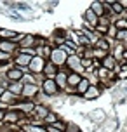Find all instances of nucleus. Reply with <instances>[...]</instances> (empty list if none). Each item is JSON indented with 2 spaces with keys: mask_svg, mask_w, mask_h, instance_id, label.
<instances>
[{
  "mask_svg": "<svg viewBox=\"0 0 127 132\" xmlns=\"http://www.w3.org/2000/svg\"><path fill=\"white\" fill-rule=\"evenodd\" d=\"M58 115H56V113L54 111H49V115H47L45 117V120H44V123H45V125H52L54 122H58Z\"/></svg>",
  "mask_w": 127,
  "mask_h": 132,
  "instance_id": "a211bd4d",
  "label": "nucleus"
},
{
  "mask_svg": "<svg viewBox=\"0 0 127 132\" xmlns=\"http://www.w3.org/2000/svg\"><path fill=\"white\" fill-rule=\"evenodd\" d=\"M47 61L40 56H33L31 61H30V64H28V73H31V75H42L44 73V68H45Z\"/></svg>",
  "mask_w": 127,
  "mask_h": 132,
  "instance_id": "f03ea898",
  "label": "nucleus"
},
{
  "mask_svg": "<svg viewBox=\"0 0 127 132\" xmlns=\"http://www.w3.org/2000/svg\"><path fill=\"white\" fill-rule=\"evenodd\" d=\"M18 47H19V51L33 49V47H35V37H33V35H30V33H25V35H23V38L19 40Z\"/></svg>",
  "mask_w": 127,
  "mask_h": 132,
  "instance_id": "1a4fd4ad",
  "label": "nucleus"
},
{
  "mask_svg": "<svg viewBox=\"0 0 127 132\" xmlns=\"http://www.w3.org/2000/svg\"><path fill=\"white\" fill-rule=\"evenodd\" d=\"M68 70H58V73H56V77H54V82H56V85L59 87V90H63V89H66V80H68Z\"/></svg>",
  "mask_w": 127,
  "mask_h": 132,
  "instance_id": "6e6552de",
  "label": "nucleus"
},
{
  "mask_svg": "<svg viewBox=\"0 0 127 132\" xmlns=\"http://www.w3.org/2000/svg\"><path fill=\"white\" fill-rule=\"evenodd\" d=\"M84 78L82 75H78V73H73V71H70L68 73V80H66V85L70 87V89H77V85L80 84V80Z\"/></svg>",
  "mask_w": 127,
  "mask_h": 132,
  "instance_id": "9d476101",
  "label": "nucleus"
},
{
  "mask_svg": "<svg viewBox=\"0 0 127 132\" xmlns=\"http://www.w3.org/2000/svg\"><path fill=\"white\" fill-rule=\"evenodd\" d=\"M0 111H7V106L4 104V103H2V101H0Z\"/></svg>",
  "mask_w": 127,
  "mask_h": 132,
  "instance_id": "5701e85b",
  "label": "nucleus"
},
{
  "mask_svg": "<svg viewBox=\"0 0 127 132\" xmlns=\"http://www.w3.org/2000/svg\"><path fill=\"white\" fill-rule=\"evenodd\" d=\"M52 127H54V129H58V130H61V132H66L68 123H65V122L58 120V122H54V123H52Z\"/></svg>",
  "mask_w": 127,
  "mask_h": 132,
  "instance_id": "412c9836",
  "label": "nucleus"
},
{
  "mask_svg": "<svg viewBox=\"0 0 127 132\" xmlns=\"http://www.w3.org/2000/svg\"><path fill=\"white\" fill-rule=\"evenodd\" d=\"M66 59H68V54L61 47H52V52L49 56V63L51 64H54L56 68H61V66L66 64Z\"/></svg>",
  "mask_w": 127,
  "mask_h": 132,
  "instance_id": "f257e3e1",
  "label": "nucleus"
},
{
  "mask_svg": "<svg viewBox=\"0 0 127 132\" xmlns=\"http://www.w3.org/2000/svg\"><path fill=\"white\" fill-rule=\"evenodd\" d=\"M70 70L68 71H73V73H78V75H82L84 77V68H82V59L77 56V54H73V56H68V59H66V64Z\"/></svg>",
  "mask_w": 127,
  "mask_h": 132,
  "instance_id": "20e7f679",
  "label": "nucleus"
},
{
  "mask_svg": "<svg viewBox=\"0 0 127 132\" xmlns=\"http://www.w3.org/2000/svg\"><path fill=\"white\" fill-rule=\"evenodd\" d=\"M37 94H40V87L38 85H25L23 92H21V97H23V101H33L37 97Z\"/></svg>",
  "mask_w": 127,
  "mask_h": 132,
  "instance_id": "39448f33",
  "label": "nucleus"
},
{
  "mask_svg": "<svg viewBox=\"0 0 127 132\" xmlns=\"http://www.w3.org/2000/svg\"><path fill=\"white\" fill-rule=\"evenodd\" d=\"M40 90L44 96H56L59 92V87L56 85V82L52 78H44L40 82Z\"/></svg>",
  "mask_w": 127,
  "mask_h": 132,
  "instance_id": "7ed1b4c3",
  "label": "nucleus"
},
{
  "mask_svg": "<svg viewBox=\"0 0 127 132\" xmlns=\"http://www.w3.org/2000/svg\"><path fill=\"white\" fill-rule=\"evenodd\" d=\"M89 9H91V11L98 16V18H103V16H105V7H103V2H92Z\"/></svg>",
  "mask_w": 127,
  "mask_h": 132,
  "instance_id": "2eb2a0df",
  "label": "nucleus"
},
{
  "mask_svg": "<svg viewBox=\"0 0 127 132\" xmlns=\"http://www.w3.org/2000/svg\"><path fill=\"white\" fill-rule=\"evenodd\" d=\"M23 87H25V84H23V82H11V84L7 85V90H9L11 94H14L16 97L19 99L21 92H23Z\"/></svg>",
  "mask_w": 127,
  "mask_h": 132,
  "instance_id": "ddd939ff",
  "label": "nucleus"
},
{
  "mask_svg": "<svg viewBox=\"0 0 127 132\" xmlns=\"http://www.w3.org/2000/svg\"><path fill=\"white\" fill-rule=\"evenodd\" d=\"M115 40H117V42H127V30H118Z\"/></svg>",
  "mask_w": 127,
  "mask_h": 132,
  "instance_id": "aec40b11",
  "label": "nucleus"
},
{
  "mask_svg": "<svg viewBox=\"0 0 127 132\" xmlns=\"http://www.w3.org/2000/svg\"><path fill=\"white\" fill-rule=\"evenodd\" d=\"M18 49H19L18 44H14L12 40H0V52H4V54H7V56L12 57L14 52H16Z\"/></svg>",
  "mask_w": 127,
  "mask_h": 132,
  "instance_id": "423d86ee",
  "label": "nucleus"
},
{
  "mask_svg": "<svg viewBox=\"0 0 127 132\" xmlns=\"http://www.w3.org/2000/svg\"><path fill=\"white\" fill-rule=\"evenodd\" d=\"M101 96V87L99 85H91L89 89H87V92L84 94V97L87 99V101H92V99H98Z\"/></svg>",
  "mask_w": 127,
  "mask_h": 132,
  "instance_id": "f8f14e48",
  "label": "nucleus"
},
{
  "mask_svg": "<svg viewBox=\"0 0 127 132\" xmlns=\"http://www.w3.org/2000/svg\"><path fill=\"white\" fill-rule=\"evenodd\" d=\"M125 14H127V9H125Z\"/></svg>",
  "mask_w": 127,
  "mask_h": 132,
  "instance_id": "393cba45",
  "label": "nucleus"
},
{
  "mask_svg": "<svg viewBox=\"0 0 127 132\" xmlns=\"http://www.w3.org/2000/svg\"><path fill=\"white\" fill-rule=\"evenodd\" d=\"M89 87H91V84H89V78H85V77H84V78L80 80V84L77 85L75 92H77V94H80V96H84V94L87 92V89H89Z\"/></svg>",
  "mask_w": 127,
  "mask_h": 132,
  "instance_id": "dca6fc26",
  "label": "nucleus"
},
{
  "mask_svg": "<svg viewBox=\"0 0 127 132\" xmlns=\"http://www.w3.org/2000/svg\"><path fill=\"white\" fill-rule=\"evenodd\" d=\"M4 90H5V89H4V87H0V96H2V92H4Z\"/></svg>",
  "mask_w": 127,
  "mask_h": 132,
  "instance_id": "b1692460",
  "label": "nucleus"
},
{
  "mask_svg": "<svg viewBox=\"0 0 127 132\" xmlns=\"http://www.w3.org/2000/svg\"><path fill=\"white\" fill-rule=\"evenodd\" d=\"M56 73H58V68H56L54 64H51V63L47 61V64H45V68H44V73H42V75H44L45 78H52V80H54Z\"/></svg>",
  "mask_w": 127,
  "mask_h": 132,
  "instance_id": "4468645a",
  "label": "nucleus"
},
{
  "mask_svg": "<svg viewBox=\"0 0 127 132\" xmlns=\"http://www.w3.org/2000/svg\"><path fill=\"white\" fill-rule=\"evenodd\" d=\"M113 26L117 28V31L118 30H127V19H113Z\"/></svg>",
  "mask_w": 127,
  "mask_h": 132,
  "instance_id": "6ab92c4d",
  "label": "nucleus"
},
{
  "mask_svg": "<svg viewBox=\"0 0 127 132\" xmlns=\"http://www.w3.org/2000/svg\"><path fill=\"white\" fill-rule=\"evenodd\" d=\"M23 75H25V71H23L21 68L12 66V68L5 73V78L9 80V84H11V82H21V80H23Z\"/></svg>",
  "mask_w": 127,
  "mask_h": 132,
  "instance_id": "0eeeda50",
  "label": "nucleus"
},
{
  "mask_svg": "<svg viewBox=\"0 0 127 132\" xmlns=\"http://www.w3.org/2000/svg\"><path fill=\"white\" fill-rule=\"evenodd\" d=\"M122 61L127 63V47H125V51H124V54H122Z\"/></svg>",
  "mask_w": 127,
  "mask_h": 132,
  "instance_id": "4be33fe9",
  "label": "nucleus"
},
{
  "mask_svg": "<svg viewBox=\"0 0 127 132\" xmlns=\"http://www.w3.org/2000/svg\"><path fill=\"white\" fill-rule=\"evenodd\" d=\"M84 21H85L87 24H89V26L94 30V28L98 26V21H99V18H98V16H96V14L91 11V9H87L85 14H84Z\"/></svg>",
  "mask_w": 127,
  "mask_h": 132,
  "instance_id": "9b49d317",
  "label": "nucleus"
},
{
  "mask_svg": "<svg viewBox=\"0 0 127 132\" xmlns=\"http://www.w3.org/2000/svg\"><path fill=\"white\" fill-rule=\"evenodd\" d=\"M18 37L16 31H11V30H0V40H14Z\"/></svg>",
  "mask_w": 127,
  "mask_h": 132,
  "instance_id": "f3484780",
  "label": "nucleus"
}]
</instances>
